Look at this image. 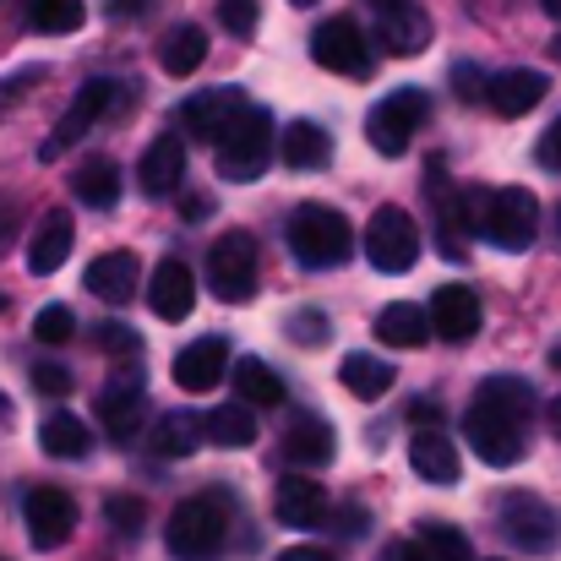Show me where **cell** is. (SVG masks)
Listing matches in <instances>:
<instances>
[{
    "mask_svg": "<svg viewBox=\"0 0 561 561\" xmlns=\"http://www.w3.org/2000/svg\"><path fill=\"white\" fill-rule=\"evenodd\" d=\"M202 436H207V442H218V447H251V442H256L251 403H218V409L202 420Z\"/></svg>",
    "mask_w": 561,
    "mask_h": 561,
    "instance_id": "d6a6232c",
    "label": "cell"
},
{
    "mask_svg": "<svg viewBox=\"0 0 561 561\" xmlns=\"http://www.w3.org/2000/svg\"><path fill=\"white\" fill-rule=\"evenodd\" d=\"M474 229L502 251H529L540 234V202L529 186H507L491 196H474Z\"/></svg>",
    "mask_w": 561,
    "mask_h": 561,
    "instance_id": "5b68a950",
    "label": "cell"
},
{
    "mask_svg": "<svg viewBox=\"0 0 561 561\" xmlns=\"http://www.w3.org/2000/svg\"><path fill=\"white\" fill-rule=\"evenodd\" d=\"M496 561H502V557H496Z\"/></svg>",
    "mask_w": 561,
    "mask_h": 561,
    "instance_id": "91938a15",
    "label": "cell"
},
{
    "mask_svg": "<svg viewBox=\"0 0 561 561\" xmlns=\"http://www.w3.org/2000/svg\"><path fill=\"white\" fill-rule=\"evenodd\" d=\"M546 420H551V431L561 436V398H551V414H546Z\"/></svg>",
    "mask_w": 561,
    "mask_h": 561,
    "instance_id": "f907efd6",
    "label": "cell"
},
{
    "mask_svg": "<svg viewBox=\"0 0 561 561\" xmlns=\"http://www.w3.org/2000/svg\"><path fill=\"white\" fill-rule=\"evenodd\" d=\"M22 518H27L33 546H38V551H55V546H66L71 529H77V502H71L60 485H38V491H27Z\"/></svg>",
    "mask_w": 561,
    "mask_h": 561,
    "instance_id": "8fae6325",
    "label": "cell"
},
{
    "mask_svg": "<svg viewBox=\"0 0 561 561\" xmlns=\"http://www.w3.org/2000/svg\"><path fill=\"white\" fill-rule=\"evenodd\" d=\"M289 251H295L300 267H317V273L322 267H344L355 256V229H350L344 213H333L322 202H306L289 218Z\"/></svg>",
    "mask_w": 561,
    "mask_h": 561,
    "instance_id": "3957f363",
    "label": "cell"
},
{
    "mask_svg": "<svg viewBox=\"0 0 561 561\" xmlns=\"http://www.w3.org/2000/svg\"><path fill=\"white\" fill-rule=\"evenodd\" d=\"M99 344H104V350H115V355H137V350H142V344H137V333H131L126 322H104V328H99Z\"/></svg>",
    "mask_w": 561,
    "mask_h": 561,
    "instance_id": "7bdbcfd3",
    "label": "cell"
},
{
    "mask_svg": "<svg viewBox=\"0 0 561 561\" xmlns=\"http://www.w3.org/2000/svg\"><path fill=\"white\" fill-rule=\"evenodd\" d=\"M240 110H245V93H240V88H207V93H196V99L181 104V126H186L191 137L213 142Z\"/></svg>",
    "mask_w": 561,
    "mask_h": 561,
    "instance_id": "d6986e66",
    "label": "cell"
},
{
    "mask_svg": "<svg viewBox=\"0 0 561 561\" xmlns=\"http://www.w3.org/2000/svg\"><path fill=\"white\" fill-rule=\"evenodd\" d=\"M213 142H218V175L234 181V186L262 181L267 164H273V121H267V110H256V104H245Z\"/></svg>",
    "mask_w": 561,
    "mask_h": 561,
    "instance_id": "277c9868",
    "label": "cell"
},
{
    "mask_svg": "<svg viewBox=\"0 0 561 561\" xmlns=\"http://www.w3.org/2000/svg\"><path fill=\"white\" fill-rule=\"evenodd\" d=\"M339 376H344V387L355 392V398H381V392H392V381H398V371L387 366V360H376V355H366V350H355V355H344V366H339Z\"/></svg>",
    "mask_w": 561,
    "mask_h": 561,
    "instance_id": "1f68e13d",
    "label": "cell"
},
{
    "mask_svg": "<svg viewBox=\"0 0 561 561\" xmlns=\"http://www.w3.org/2000/svg\"><path fill=\"white\" fill-rule=\"evenodd\" d=\"M420 256V224L403 207H376L366 224V262L376 273H409Z\"/></svg>",
    "mask_w": 561,
    "mask_h": 561,
    "instance_id": "9c48e42d",
    "label": "cell"
},
{
    "mask_svg": "<svg viewBox=\"0 0 561 561\" xmlns=\"http://www.w3.org/2000/svg\"><path fill=\"white\" fill-rule=\"evenodd\" d=\"M333 447H339V436H333V425L317 420V414H295L289 431H284V458H289V463H328Z\"/></svg>",
    "mask_w": 561,
    "mask_h": 561,
    "instance_id": "484cf974",
    "label": "cell"
},
{
    "mask_svg": "<svg viewBox=\"0 0 561 561\" xmlns=\"http://www.w3.org/2000/svg\"><path fill=\"white\" fill-rule=\"evenodd\" d=\"M71 186H77V202H88V207H115L121 202V170H115V159H82Z\"/></svg>",
    "mask_w": 561,
    "mask_h": 561,
    "instance_id": "4dcf8cb0",
    "label": "cell"
},
{
    "mask_svg": "<svg viewBox=\"0 0 561 561\" xmlns=\"http://www.w3.org/2000/svg\"><path fill=\"white\" fill-rule=\"evenodd\" d=\"M0 414H11V398H5V392H0Z\"/></svg>",
    "mask_w": 561,
    "mask_h": 561,
    "instance_id": "db71d44e",
    "label": "cell"
},
{
    "mask_svg": "<svg viewBox=\"0 0 561 561\" xmlns=\"http://www.w3.org/2000/svg\"><path fill=\"white\" fill-rule=\"evenodd\" d=\"M104 518H110V529H121V535H142V524H148V513H142L137 496H110V502H104Z\"/></svg>",
    "mask_w": 561,
    "mask_h": 561,
    "instance_id": "74e56055",
    "label": "cell"
},
{
    "mask_svg": "<svg viewBox=\"0 0 561 561\" xmlns=\"http://www.w3.org/2000/svg\"><path fill=\"white\" fill-rule=\"evenodd\" d=\"M224 535H229V491H196L164 524V546L175 551V561H213Z\"/></svg>",
    "mask_w": 561,
    "mask_h": 561,
    "instance_id": "7a4b0ae2",
    "label": "cell"
},
{
    "mask_svg": "<svg viewBox=\"0 0 561 561\" xmlns=\"http://www.w3.org/2000/svg\"><path fill=\"white\" fill-rule=\"evenodd\" d=\"M142 398H148V381H142L137 366L115 371L110 387L99 392V420H104V431H110L115 442H131V436H137V425H142Z\"/></svg>",
    "mask_w": 561,
    "mask_h": 561,
    "instance_id": "4fadbf2b",
    "label": "cell"
},
{
    "mask_svg": "<svg viewBox=\"0 0 561 561\" xmlns=\"http://www.w3.org/2000/svg\"><path fill=\"white\" fill-rule=\"evenodd\" d=\"M33 387L49 392V398H60V392H71V371L55 366V360H44V366H33Z\"/></svg>",
    "mask_w": 561,
    "mask_h": 561,
    "instance_id": "b9f144b4",
    "label": "cell"
},
{
    "mask_svg": "<svg viewBox=\"0 0 561 561\" xmlns=\"http://www.w3.org/2000/svg\"><path fill=\"white\" fill-rule=\"evenodd\" d=\"M71 333H77L71 306H44V311L33 317V339H38V344H71Z\"/></svg>",
    "mask_w": 561,
    "mask_h": 561,
    "instance_id": "8d00e7d4",
    "label": "cell"
},
{
    "mask_svg": "<svg viewBox=\"0 0 561 561\" xmlns=\"http://www.w3.org/2000/svg\"><path fill=\"white\" fill-rule=\"evenodd\" d=\"M376 339H381L387 350H420V344L431 339V322H425L420 306L398 300V306H387V311L376 317Z\"/></svg>",
    "mask_w": 561,
    "mask_h": 561,
    "instance_id": "83f0119b",
    "label": "cell"
},
{
    "mask_svg": "<svg viewBox=\"0 0 561 561\" xmlns=\"http://www.w3.org/2000/svg\"><path fill=\"white\" fill-rule=\"evenodd\" d=\"M425 115H431V99L420 88H398V93H387L366 115V142H371L381 159H403L409 142H414V131L425 126Z\"/></svg>",
    "mask_w": 561,
    "mask_h": 561,
    "instance_id": "8992f818",
    "label": "cell"
},
{
    "mask_svg": "<svg viewBox=\"0 0 561 561\" xmlns=\"http://www.w3.org/2000/svg\"><path fill=\"white\" fill-rule=\"evenodd\" d=\"M131 11H142V0H110V16H131Z\"/></svg>",
    "mask_w": 561,
    "mask_h": 561,
    "instance_id": "681fc988",
    "label": "cell"
},
{
    "mask_svg": "<svg viewBox=\"0 0 561 561\" xmlns=\"http://www.w3.org/2000/svg\"><path fill=\"white\" fill-rule=\"evenodd\" d=\"M409 463H414V474L431 480V485H453V480H458V447H453L436 425H420V431H414Z\"/></svg>",
    "mask_w": 561,
    "mask_h": 561,
    "instance_id": "cb8c5ba5",
    "label": "cell"
},
{
    "mask_svg": "<svg viewBox=\"0 0 561 561\" xmlns=\"http://www.w3.org/2000/svg\"><path fill=\"white\" fill-rule=\"evenodd\" d=\"M218 22H224L234 38H245V33L256 27V0H218Z\"/></svg>",
    "mask_w": 561,
    "mask_h": 561,
    "instance_id": "f35d334b",
    "label": "cell"
},
{
    "mask_svg": "<svg viewBox=\"0 0 561 561\" xmlns=\"http://www.w3.org/2000/svg\"><path fill=\"white\" fill-rule=\"evenodd\" d=\"M88 425L77 420V414H66V409H55L44 425H38V447L49 453V458H82L88 453Z\"/></svg>",
    "mask_w": 561,
    "mask_h": 561,
    "instance_id": "836d02e7",
    "label": "cell"
},
{
    "mask_svg": "<svg viewBox=\"0 0 561 561\" xmlns=\"http://www.w3.org/2000/svg\"><path fill=\"white\" fill-rule=\"evenodd\" d=\"M278 159L289 164V170H322L328 159H333V137L317 126V121H289L284 126V137H278Z\"/></svg>",
    "mask_w": 561,
    "mask_h": 561,
    "instance_id": "d4e9b609",
    "label": "cell"
},
{
    "mask_svg": "<svg viewBox=\"0 0 561 561\" xmlns=\"http://www.w3.org/2000/svg\"><path fill=\"white\" fill-rule=\"evenodd\" d=\"M311 60L322 71H339V77L360 82V77H371V38L355 16H328V22L311 27Z\"/></svg>",
    "mask_w": 561,
    "mask_h": 561,
    "instance_id": "ba28073f",
    "label": "cell"
},
{
    "mask_svg": "<svg viewBox=\"0 0 561 561\" xmlns=\"http://www.w3.org/2000/svg\"><path fill=\"white\" fill-rule=\"evenodd\" d=\"M186 181V148H181V137H153L148 142V153H142V164H137V186L148 191V196H170V191Z\"/></svg>",
    "mask_w": 561,
    "mask_h": 561,
    "instance_id": "7402d4cb",
    "label": "cell"
},
{
    "mask_svg": "<svg viewBox=\"0 0 561 561\" xmlns=\"http://www.w3.org/2000/svg\"><path fill=\"white\" fill-rule=\"evenodd\" d=\"M278 561H339L328 546H289V551H278Z\"/></svg>",
    "mask_w": 561,
    "mask_h": 561,
    "instance_id": "f6af8a7d",
    "label": "cell"
},
{
    "mask_svg": "<svg viewBox=\"0 0 561 561\" xmlns=\"http://www.w3.org/2000/svg\"><path fill=\"white\" fill-rule=\"evenodd\" d=\"M540 5H546V11H551V16L561 22V0H540Z\"/></svg>",
    "mask_w": 561,
    "mask_h": 561,
    "instance_id": "816d5d0a",
    "label": "cell"
},
{
    "mask_svg": "<svg viewBox=\"0 0 561 561\" xmlns=\"http://www.w3.org/2000/svg\"><path fill=\"white\" fill-rule=\"evenodd\" d=\"M159 60H164V71H170V77H191V71H202V60H207V33H202L196 22L170 27V33H164V44H159Z\"/></svg>",
    "mask_w": 561,
    "mask_h": 561,
    "instance_id": "f1b7e54d",
    "label": "cell"
},
{
    "mask_svg": "<svg viewBox=\"0 0 561 561\" xmlns=\"http://www.w3.org/2000/svg\"><path fill=\"white\" fill-rule=\"evenodd\" d=\"M289 333H295V344L317 350V344L328 339V317H322V311H300V317H289Z\"/></svg>",
    "mask_w": 561,
    "mask_h": 561,
    "instance_id": "60d3db41",
    "label": "cell"
},
{
    "mask_svg": "<svg viewBox=\"0 0 561 561\" xmlns=\"http://www.w3.org/2000/svg\"><path fill=\"white\" fill-rule=\"evenodd\" d=\"M453 93H458L463 104H480V99H485V77H480V66L458 60V66H453Z\"/></svg>",
    "mask_w": 561,
    "mask_h": 561,
    "instance_id": "ab89813d",
    "label": "cell"
},
{
    "mask_svg": "<svg viewBox=\"0 0 561 561\" xmlns=\"http://www.w3.org/2000/svg\"><path fill=\"white\" fill-rule=\"evenodd\" d=\"M529 420H535V392L518 376H491L463 414V436L480 453V463L507 469L529 453Z\"/></svg>",
    "mask_w": 561,
    "mask_h": 561,
    "instance_id": "6da1fadb",
    "label": "cell"
},
{
    "mask_svg": "<svg viewBox=\"0 0 561 561\" xmlns=\"http://www.w3.org/2000/svg\"><path fill=\"white\" fill-rule=\"evenodd\" d=\"M229 376H234L240 403H251V409H278V403H284V381L273 376V366H267V360L245 355V360H240Z\"/></svg>",
    "mask_w": 561,
    "mask_h": 561,
    "instance_id": "f546056e",
    "label": "cell"
},
{
    "mask_svg": "<svg viewBox=\"0 0 561 561\" xmlns=\"http://www.w3.org/2000/svg\"><path fill=\"white\" fill-rule=\"evenodd\" d=\"M328 491L317 485V480H306V474H284L278 480V491H273V513H278V524H289V529H317V524H328Z\"/></svg>",
    "mask_w": 561,
    "mask_h": 561,
    "instance_id": "2e32d148",
    "label": "cell"
},
{
    "mask_svg": "<svg viewBox=\"0 0 561 561\" xmlns=\"http://www.w3.org/2000/svg\"><path fill=\"white\" fill-rule=\"evenodd\" d=\"M387 561H431V557L420 551V540H398V546L387 551Z\"/></svg>",
    "mask_w": 561,
    "mask_h": 561,
    "instance_id": "7dc6e473",
    "label": "cell"
},
{
    "mask_svg": "<svg viewBox=\"0 0 561 561\" xmlns=\"http://www.w3.org/2000/svg\"><path fill=\"white\" fill-rule=\"evenodd\" d=\"M376 5V38L387 55H420L431 44V16L414 0H371Z\"/></svg>",
    "mask_w": 561,
    "mask_h": 561,
    "instance_id": "5bb4252c",
    "label": "cell"
},
{
    "mask_svg": "<svg viewBox=\"0 0 561 561\" xmlns=\"http://www.w3.org/2000/svg\"><path fill=\"white\" fill-rule=\"evenodd\" d=\"M502 529H507V540L518 546V551H535V557H551L561 540V513L551 502H540V496H529V491H518V496H507L502 502Z\"/></svg>",
    "mask_w": 561,
    "mask_h": 561,
    "instance_id": "30bf717a",
    "label": "cell"
},
{
    "mask_svg": "<svg viewBox=\"0 0 561 561\" xmlns=\"http://www.w3.org/2000/svg\"><path fill=\"white\" fill-rule=\"evenodd\" d=\"M148 306L159 322H186L191 306H196V278H191L186 262H159V273L148 284Z\"/></svg>",
    "mask_w": 561,
    "mask_h": 561,
    "instance_id": "ffe728a7",
    "label": "cell"
},
{
    "mask_svg": "<svg viewBox=\"0 0 561 561\" xmlns=\"http://www.w3.org/2000/svg\"><path fill=\"white\" fill-rule=\"evenodd\" d=\"M420 551H425L431 561H469L474 557L469 535L453 529V524H425V529H420Z\"/></svg>",
    "mask_w": 561,
    "mask_h": 561,
    "instance_id": "d590c367",
    "label": "cell"
},
{
    "mask_svg": "<svg viewBox=\"0 0 561 561\" xmlns=\"http://www.w3.org/2000/svg\"><path fill=\"white\" fill-rule=\"evenodd\" d=\"M557 229H561V207H557Z\"/></svg>",
    "mask_w": 561,
    "mask_h": 561,
    "instance_id": "9f6ffc18",
    "label": "cell"
},
{
    "mask_svg": "<svg viewBox=\"0 0 561 561\" xmlns=\"http://www.w3.org/2000/svg\"><path fill=\"white\" fill-rule=\"evenodd\" d=\"M82 22H88L82 0H33L27 5V27L33 33H77Z\"/></svg>",
    "mask_w": 561,
    "mask_h": 561,
    "instance_id": "e575fe53",
    "label": "cell"
},
{
    "mask_svg": "<svg viewBox=\"0 0 561 561\" xmlns=\"http://www.w3.org/2000/svg\"><path fill=\"white\" fill-rule=\"evenodd\" d=\"M0 561H5V557H0Z\"/></svg>",
    "mask_w": 561,
    "mask_h": 561,
    "instance_id": "680465c9",
    "label": "cell"
},
{
    "mask_svg": "<svg viewBox=\"0 0 561 561\" xmlns=\"http://www.w3.org/2000/svg\"><path fill=\"white\" fill-rule=\"evenodd\" d=\"M425 322H431L436 339H447V344H469V339L480 333V322H485V306H480L474 289H463V284H442V289L431 295Z\"/></svg>",
    "mask_w": 561,
    "mask_h": 561,
    "instance_id": "7c38bea8",
    "label": "cell"
},
{
    "mask_svg": "<svg viewBox=\"0 0 561 561\" xmlns=\"http://www.w3.org/2000/svg\"><path fill=\"white\" fill-rule=\"evenodd\" d=\"M546 93H551V77H546V71H529V66L502 71V77H491V82H485V104H491L496 115H507V121L529 115Z\"/></svg>",
    "mask_w": 561,
    "mask_h": 561,
    "instance_id": "e0dca14e",
    "label": "cell"
},
{
    "mask_svg": "<svg viewBox=\"0 0 561 561\" xmlns=\"http://www.w3.org/2000/svg\"><path fill=\"white\" fill-rule=\"evenodd\" d=\"M207 289L224 300V306H240L256 295V240L245 229H229L213 240L207 251Z\"/></svg>",
    "mask_w": 561,
    "mask_h": 561,
    "instance_id": "52a82bcc",
    "label": "cell"
},
{
    "mask_svg": "<svg viewBox=\"0 0 561 561\" xmlns=\"http://www.w3.org/2000/svg\"><path fill=\"white\" fill-rule=\"evenodd\" d=\"M0 306H5V300H0Z\"/></svg>",
    "mask_w": 561,
    "mask_h": 561,
    "instance_id": "6f0895ef",
    "label": "cell"
},
{
    "mask_svg": "<svg viewBox=\"0 0 561 561\" xmlns=\"http://www.w3.org/2000/svg\"><path fill=\"white\" fill-rule=\"evenodd\" d=\"M137 278H142V267H137L131 251H104V256H93L88 273H82V284H88L99 300H110V306H126V300L137 295Z\"/></svg>",
    "mask_w": 561,
    "mask_h": 561,
    "instance_id": "44dd1931",
    "label": "cell"
},
{
    "mask_svg": "<svg viewBox=\"0 0 561 561\" xmlns=\"http://www.w3.org/2000/svg\"><path fill=\"white\" fill-rule=\"evenodd\" d=\"M409 420H414V431H420V425H436V420H442V409H436L431 398H425V403L414 398V403H409Z\"/></svg>",
    "mask_w": 561,
    "mask_h": 561,
    "instance_id": "bcb514c9",
    "label": "cell"
},
{
    "mask_svg": "<svg viewBox=\"0 0 561 561\" xmlns=\"http://www.w3.org/2000/svg\"><path fill=\"white\" fill-rule=\"evenodd\" d=\"M110 104H115V82H110V77H93V82L77 93V104L66 110V121L55 126V137L44 142V159H55V153H66L71 142H82V137L93 131V121H99Z\"/></svg>",
    "mask_w": 561,
    "mask_h": 561,
    "instance_id": "9a60e30c",
    "label": "cell"
},
{
    "mask_svg": "<svg viewBox=\"0 0 561 561\" xmlns=\"http://www.w3.org/2000/svg\"><path fill=\"white\" fill-rule=\"evenodd\" d=\"M202 447V414L191 409H170L153 425V458H191Z\"/></svg>",
    "mask_w": 561,
    "mask_h": 561,
    "instance_id": "4316f807",
    "label": "cell"
},
{
    "mask_svg": "<svg viewBox=\"0 0 561 561\" xmlns=\"http://www.w3.org/2000/svg\"><path fill=\"white\" fill-rule=\"evenodd\" d=\"M207 213H213V202H207L202 191H196V196H186V202H181V218H191V224H196V218H207Z\"/></svg>",
    "mask_w": 561,
    "mask_h": 561,
    "instance_id": "c3c4849f",
    "label": "cell"
},
{
    "mask_svg": "<svg viewBox=\"0 0 561 561\" xmlns=\"http://www.w3.org/2000/svg\"><path fill=\"white\" fill-rule=\"evenodd\" d=\"M551 366H557V371H561V344H551Z\"/></svg>",
    "mask_w": 561,
    "mask_h": 561,
    "instance_id": "f5cc1de1",
    "label": "cell"
},
{
    "mask_svg": "<svg viewBox=\"0 0 561 561\" xmlns=\"http://www.w3.org/2000/svg\"><path fill=\"white\" fill-rule=\"evenodd\" d=\"M71 240H77V224H71V213H66V207H49V213L38 218L33 240H27V273L49 278L55 267H66V256H71Z\"/></svg>",
    "mask_w": 561,
    "mask_h": 561,
    "instance_id": "ac0fdd59",
    "label": "cell"
},
{
    "mask_svg": "<svg viewBox=\"0 0 561 561\" xmlns=\"http://www.w3.org/2000/svg\"><path fill=\"white\" fill-rule=\"evenodd\" d=\"M540 164H546V170H561V121L546 131V142H540Z\"/></svg>",
    "mask_w": 561,
    "mask_h": 561,
    "instance_id": "ee69618b",
    "label": "cell"
},
{
    "mask_svg": "<svg viewBox=\"0 0 561 561\" xmlns=\"http://www.w3.org/2000/svg\"><path fill=\"white\" fill-rule=\"evenodd\" d=\"M224 371H229V344L224 339H196L175 355V381L186 392H213L224 381Z\"/></svg>",
    "mask_w": 561,
    "mask_h": 561,
    "instance_id": "603a6c76",
    "label": "cell"
},
{
    "mask_svg": "<svg viewBox=\"0 0 561 561\" xmlns=\"http://www.w3.org/2000/svg\"><path fill=\"white\" fill-rule=\"evenodd\" d=\"M289 5H317V0H289Z\"/></svg>",
    "mask_w": 561,
    "mask_h": 561,
    "instance_id": "11a10c76",
    "label": "cell"
}]
</instances>
